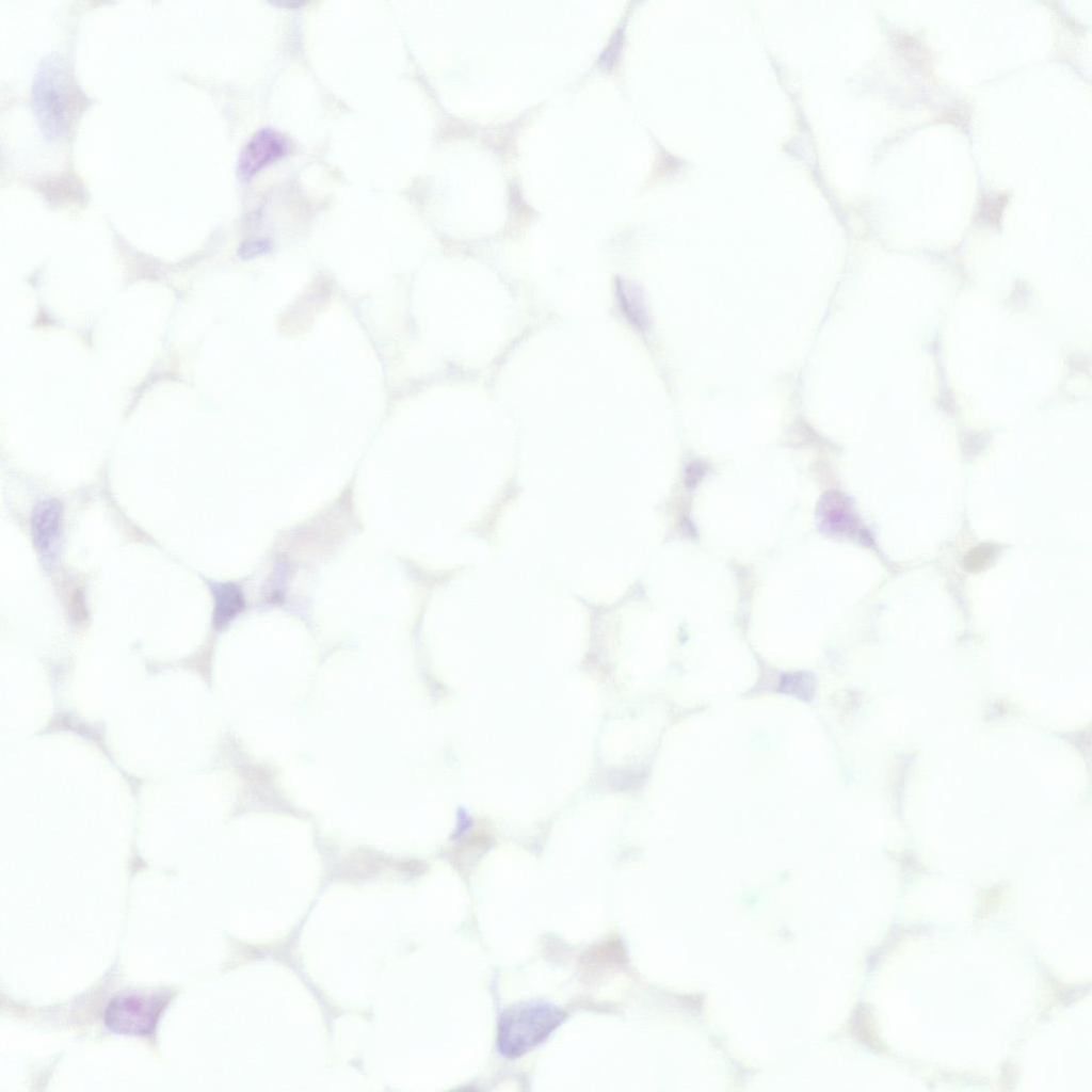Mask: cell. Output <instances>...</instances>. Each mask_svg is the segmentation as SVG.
<instances>
[{
    "instance_id": "1",
    "label": "cell",
    "mask_w": 1092,
    "mask_h": 1092,
    "mask_svg": "<svg viewBox=\"0 0 1092 1092\" xmlns=\"http://www.w3.org/2000/svg\"><path fill=\"white\" fill-rule=\"evenodd\" d=\"M78 97L64 59L57 53L43 58L33 78L31 101L38 127L47 140L57 141L67 133L78 109Z\"/></svg>"
},
{
    "instance_id": "2",
    "label": "cell",
    "mask_w": 1092,
    "mask_h": 1092,
    "mask_svg": "<svg viewBox=\"0 0 1092 1092\" xmlns=\"http://www.w3.org/2000/svg\"><path fill=\"white\" fill-rule=\"evenodd\" d=\"M563 1018V1011L547 1002L530 1001L509 1008L498 1025L499 1051L508 1058L524 1055L547 1039Z\"/></svg>"
},
{
    "instance_id": "3",
    "label": "cell",
    "mask_w": 1092,
    "mask_h": 1092,
    "mask_svg": "<svg viewBox=\"0 0 1092 1092\" xmlns=\"http://www.w3.org/2000/svg\"><path fill=\"white\" fill-rule=\"evenodd\" d=\"M168 1002L166 995L124 994L108 1003L103 1021L107 1028L117 1034H151Z\"/></svg>"
},
{
    "instance_id": "4",
    "label": "cell",
    "mask_w": 1092,
    "mask_h": 1092,
    "mask_svg": "<svg viewBox=\"0 0 1092 1092\" xmlns=\"http://www.w3.org/2000/svg\"><path fill=\"white\" fill-rule=\"evenodd\" d=\"M287 139L273 128H261L247 141L237 161V174L248 181L269 164L289 151Z\"/></svg>"
},
{
    "instance_id": "5",
    "label": "cell",
    "mask_w": 1092,
    "mask_h": 1092,
    "mask_svg": "<svg viewBox=\"0 0 1092 1092\" xmlns=\"http://www.w3.org/2000/svg\"><path fill=\"white\" fill-rule=\"evenodd\" d=\"M63 512L57 500H44L33 510L31 534L33 545L44 556L53 555L62 533Z\"/></svg>"
},
{
    "instance_id": "6",
    "label": "cell",
    "mask_w": 1092,
    "mask_h": 1092,
    "mask_svg": "<svg viewBox=\"0 0 1092 1092\" xmlns=\"http://www.w3.org/2000/svg\"><path fill=\"white\" fill-rule=\"evenodd\" d=\"M213 596L212 622L222 628L235 619L245 606L241 589L232 582H215L211 587Z\"/></svg>"
},
{
    "instance_id": "7",
    "label": "cell",
    "mask_w": 1092,
    "mask_h": 1092,
    "mask_svg": "<svg viewBox=\"0 0 1092 1092\" xmlns=\"http://www.w3.org/2000/svg\"><path fill=\"white\" fill-rule=\"evenodd\" d=\"M268 247H269V244L266 241H262V240L248 241V242H245V243H243L241 245V247L239 250V254L243 258H248V257H252V256H254L256 254L264 252L266 250H268Z\"/></svg>"
}]
</instances>
